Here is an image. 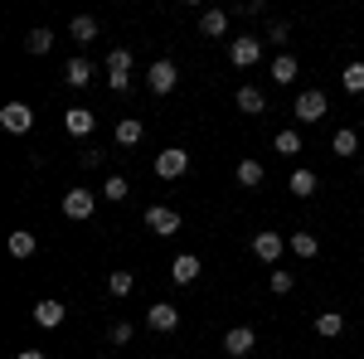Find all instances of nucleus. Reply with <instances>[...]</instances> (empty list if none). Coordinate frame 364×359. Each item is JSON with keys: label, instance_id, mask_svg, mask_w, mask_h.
Listing matches in <instances>:
<instances>
[{"label": "nucleus", "instance_id": "25", "mask_svg": "<svg viewBox=\"0 0 364 359\" xmlns=\"http://www.w3.org/2000/svg\"><path fill=\"white\" fill-rule=\"evenodd\" d=\"M25 49H29V54H49V49H54V29H44V25L29 29V34H25Z\"/></svg>", "mask_w": 364, "mask_h": 359}, {"label": "nucleus", "instance_id": "7", "mask_svg": "<svg viewBox=\"0 0 364 359\" xmlns=\"http://www.w3.org/2000/svg\"><path fill=\"white\" fill-rule=\"evenodd\" d=\"M190 170V156H185V146H166L161 156H156V175L161 180H180Z\"/></svg>", "mask_w": 364, "mask_h": 359}, {"label": "nucleus", "instance_id": "17", "mask_svg": "<svg viewBox=\"0 0 364 359\" xmlns=\"http://www.w3.org/2000/svg\"><path fill=\"white\" fill-rule=\"evenodd\" d=\"M267 73H272V83H282V87H287V83H296V73H301V63H296L291 54H277V58H272V68H267Z\"/></svg>", "mask_w": 364, "mask_h": 359}, {"label": "nucleus", "instance_id": "30", "mask_svg": "<svg viewBox=\"0 0 364 359\" xmlns=\"http://www.w3.org/2000/svg\"><path fill=\"white\" fill-rule=\"evenodd\" d=\"M127 190H132V185H127V175H107V185H102L107 204H122V199H127Z\"/></svg>", "mask_w": 364, "mask_h": 359}, {"label": "nucleus", "instance_id": "26", "mask_svg": "<svg viewBox=\"0 0 364 359\" xmlns=\"http://www.w3.org/2000/svg\"><path fill=\"white\" fill-rule=\"evenodd\" d=\"M68 34H73V44H92V39H97V20H92V15H78V20L68 25Z\"/></svg>", "mask_w": 364, "mask_h": 359}, {"label": "nucleus", "instance_id": "10", "mask_svg": "<svg viewBox=\"0 0 364 359\" xmlns=\"http://www.w3.org/2000/svg\"><path fill=\"white\" fill-rule=\"evenodd\" d=\"M92 209H97V194L92 190H68L63 194V214H68V219H92Z\"/></svg>", "mask_w": 364, "mask_h": 359}, {"label": "nucleus", "instance_id": "20", "mask_svg": "<svg viewBox=\"0 0 364 359\" xmlns=\"http://www.w3.org/2000/svg\"><path fill=\"white\" fill-rule=\"evenodd\" d=\"M287 252H296L301 262H311V257L321 252V238H316V233H291V238H287Z\"/></svg>", "mask_w": 364, "mask_h": 359}, {"label": "nucleus", "instance_id": "31", "mask_svg": "<svg viewBox=\"0 0 364 359\" xmlns=\"http://www.w3.org/2000/svg\"><path fill=\"white\" fill-rule=\"evenodd\" d=\"M272 146H277L282 156H296V151H301V132H277V141H272Z\"/></svg>", "mask_w": 364, "mask_h": 359}, {"label": "nucleus", "instance_id": "5", "mask_svg": "<svg viewBox=\"0 0 364 359\" xmlns=\"http://www.w3.org/2000/svg\"><path fill=\"white\" fill-rule=\"evenodd\" d=\"M175 83H180V73H175V63H170V58H156V63L146 68V87H151V92H161V97H166V92H175Z\"/></svg>", "mask_w": 364, "mask_h": 359}, {"label": "nucleus", "instance_id": "3", "mask_svg": "<svg viewBox=\"0 0 364 359\" xmlns=\"http://www.w3.org/2000/svg\"><path fill=\"white\" fill-rule=\"evenodd\" d=\"M146 228H151L156 238L180 233V209H170V204H151V209H146Z\"/></svg>", "mask_w": 364, "mask_h": 359}, {"label": "nucleus", "instance_id": "11", "mask_svg": "<svg viewBox=\"0 0 364 359\" xmlns=\"http://www.w3.org/2000/svg\"><path fill=\"white\" fill-rule=\"evenodd\" d=\"M199 272H204V262H199L195 252H180V257L170 262V282H175V286H190V282H199Z\"/></svg>", "mask_w": 364, "mask_h": 359}, {"label": "nucleus", "instance_id": "22", "mask_svg": "<svg viewBox=\"0 0 364 359\" xmlns=\"http://www.w3.org/2000/svg\"><path fill=\"white\" fill-rule=\"evenodd\" d=\"M331 151L336 156H360V132L355 127H340L336 136H331Z\"/></svg>", "mask_w": 364, "mask_h": 359}, {"label": "nucleus", "instance_id": "29", "mask_svg": "<svg viewBox=\"0 0 364 359\" xmlns=\"http://www.w3.org/2000/svg\"><path fill=\"white\" fill-rule=\"evenodd\" d=\"M340 87H345V92H364V63H345Z\"/></svg>", "mask_w": 364, "mask_h": 359}, {"label": "nucleus", "instance_id": "35", "mask_svg": "<svg viewBox=\"0 0 364 359\" xmlns=\"http://www.w3.org/2000/svg\"><path fill=\"white\" fill-rule=\"evenodd\" d=\"M15 359H44V350H20Z\"/></svg>", "mask_w": 364, "mask_h": 359}, {"label": "nucleus", "instance_id": "16", "mask_svg": "<svg viewBox=\"0 0 364 359\" xmlns=\"http://www.w3.org/2000/svg\"><path fill=\"white\" fill-rule=\"evenodd\" d=\"M233 102H238V112H248V117H262V112H267V97H262V87H238V97H233Z\"/></svg>", "mask_w": 364, "mask_h": 359}, {"label": "nucleus", "instance_id": "24", "mask_svg": "<svg viewBox=\"0 0 364 359\" xmlns=\"http://www.w3.org/2000/svg\"><path fill=\"white\" fill-rule=\"evenodd\" d=\"M141 132H146V127H141V117H122V122H117V146H136Z\"/></svg>", "mask_w": 364, "mask_h": 359}, {"label": "nucleus", "instance_id": "6", "mask_svg": "<svg viewBox=\"0 0 364 359\" xmlns=\"http://www.w3.org/2000/svg\"><path fill=\"white\" fill-rule=\"evenodd\" d=\"M228 58H233V68H252V63L262 58V39H257V34H238V39L228 44Z\"/></svg>", "mask_w": 364, "mask_h": 359}, {"label": "nucleus", "instance_id": "27", "mask_svg": "<svg viewBox=\"0 0 364 359\" xmlns=\"http://www.w3.org/2000/svg\"><path fill=\"white\" fill-rule=\"evenodd\" d=\"M132 286H136V277H132V272H107V296L122 301V296H132Z\"/></svg>", "mask_w": 364, "mask_h": 359}, {"label": "nucleus", "instance_id": "21", "mask_svg": "<svg viewBox=\"0 0 364 359\" xmlns=\"http://www.w3.org/2000/svg\"><path fill=\"white\" fill-rule=\"evenodd\" d=\"M63 83H68V87H87V83H92V63H87V58H68Z\"/></svg>", "mask_w": 364, "mask_h": 359}, {"label": "nucleus", "instance_id": "13", "mask_svg": "<svg viewBox=\"0 0 364 359\" xmlns=\"http://www.w3.org/2000/svg\"><path fill=\"white\" fill-rule=\"evenodd\" d=\"M92 127H97V117H92L87 107H68L63 112V132H68V136H92Z\"/></svg>", "mask_w": 364, "mask_h": 359}, {"label": "nucleus", "instance_id": "8", "mask_svg": "<svg viewBox=\"0 0 364 359\" xmlns=\"http://www.w3.org/2000/svg\"><path fill=\"white\" fill-rule=\"evenodd\" d=\"M252 350H257V331H252V326H233V331H224V355L243 359V355H252Z\"/></svg>", "mask_w": 364, "mask_h": 359}, {"label": "nucleus", "instance_id": "23", "mask_svg": "<svg viewBox=\"0 0 364 359\" xmlns=\"http://www.w3.org/2000/svg\"><path fill=\"white\" fill-rule=\"evenodd\" d=\"M34 248H39V238H34L29 228H15V233H10V257L25 262V257H34Z\"/></svg>", "mask_w": 364, "mask_h": 359}, {"label": "nucleus", "instance_id": "9", "mask_svg": "<svg viewBox=\"0 0 364 359\" xmlns=\"http://www.w3.org/2000/svg\"><path fill=\"white\" fill-rule=\"evenodd\" d=\"M326 107H331V102H326V92H321V87H306V92H296V117H301V122H321V117H326Z\"/></svg>", "mask_w": 364, "mask_h": 359}, {"label": "nucleus", "instance_id": "1", "mask_svg": "<svg viewBox=\"0 0 364 359\" xmlns=\"http://www.w3.org/2000/svg\"><path fill=\"white\" fill-rule=\"evenodd\" d=\"M0 127H5L10 136L34 132V107H29V102H5V107H0Z\"/></svg>", "mask_w": 364, "mask_h": 359}, {"label": "nucleus", "instance_id": "4", "mask_svg": "<svg viewBox=\"0 0 364 359\" xmlns=\"http://www.w3.org/2000/svg\"><path fill=\"white\" fill-rule=\"evenodd\" d=\"M282 252H287V238H282V233H267V228H262V233H252V257H257V262L277 267Z\"/></svg>", "mask_w": 364, "mask_h": 359}, {"label": "nucleus", "instance_id": "18", "mask_svg": "<svg viewBox=\"0 0 364 359\" xmlns=\"http://www.w3.org/2000/svg\"><path fill=\"white\" fill-rule=\"evenodd\" d=\"M287 185H291V194H296V199H311V194L321 190V180H316V170H291V180H287Z\"/></svg>", "mask_w": 364, "mask_h": 359}, {"label": "nucleus", "instance_id": "2", "mask_svg": "<svg viewBox=\"0 0 364 359\" xmlns=\"http://www.w3.org/2000/svg\"><path fill=\"white\" fill-rule=\"evenodd\" d=\"M107 87L112 92H127L132 87V49H112L107 54Z\"/></svg>", "mask_w": 364, "mask_h": 359}, {"label": "nucleus", "instance_id": "28", "mask_svg": "<svg viewBox=\"0 0 364 359\" xmlns=\"http://www.w3.org/2000/svg\"><path fill=\"white\" fill-rule=\"evenodd\" d=\"M238 185H243V190H257V185H262V166H257V161H238Z\"/></svg>", "mask_w": 364, "mask_h": 359}, {"label": "nucleus", "instance_id": "32", "mask_svg": "<svg viewBox=\"0 0 364 359\" xmlns=\"http://www.w3.org/2000/svg\"><path fill=\"white\" fill-rule=\"evenodd\" d=\"M291 286H296V277H291V272H282V267H272V291H277V296H287Z\"/></svg>", "mask_w": 364, "mask_h": 359}, {"label": "nucleus", "instance_id": "34", "mask_svg": "<svg viewBox=\"0 0 364 359\" xmlns=\"http://www.w3.org/2000/svg\"><path fill=\"white\" fill-rule=\"evenodd\" d=\"M267 39H272V44H287V39H291V25H287V20H277V25L267 29Z\"/></svg>", "mask_w": 364, "mask_h": 359}, {"label": "nucleus", "instance_id": "15", "mask_svg": "<svg viewBox=\"0 0 364 359\" xmlns=\"http://www.w3.org/2000/svg\"><path fill=\"white\" fill-rule=\"evenodd\" d=\"M228 25H233V15H228V10H204V15H199V29H204L209 39H224Z\"/></svg>", "mask_w": 364, "mask_h": 359}, {"label": "nucleus", "instance_id": "12", "mask_svg": "<svg viewBox=\"0 0 364 359\" xmlns=\"http://www.w3.org/2000/svg\"><path fill=\"white\" fill-rule=\"evenodd\" d=\"M146 326H151V331H161V335H170L175 326H180V311H175L170 301H156L151 311H146Z\"/></svg>", "mask_w": 364, "mask_h": 359}, {"label": "nucleus", "instance_id": "14", "mask_svg": "<svg viewBox=\"0 0 364 359\" xmlns=\"http://www.w3.org/2000/svg\"><path fill=\"white\" fill-rule=\"evenodd\" d=\"M63 316H68V306L54 301V296H44V301L34 306V321H39L44 331H58V326H63Z\"/></svg>", "mask_w": 364, "mask_h": 359}, {"label": "nucleus", "instance_id": "33", "mask_svg": "<svg viewBox=\"0 0 364 359\" xmlns=\"http://www.w3.org/2000/svg\"><path fill=\"white\" fill-rule=\"evenodd\" d=\"M132 335H136V331H132V321H117L112 331H107V340H112V345H132Z\"/></svg>", "mask_w": 364, "mask_h": 359}, {"label": "nucleus", "instance_id": "19", "mask_svg": "<svg viewBox=\"0 0 364 359\" xmlns=\"http://www.w3.org/2000/svg\"><path fill=\"white\" fill-rule=\"evenodd\" d=\"M316 335H321V340H340V335H345V316H340V311H321V316H316Z\"/></svg>", "mask_w": 364, "mask_h": 359}]
</instances>
